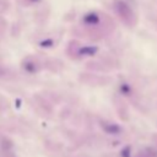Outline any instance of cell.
Listing matches in <instances>:
<instances>
[{"instance_id":"6da1fadb","label":"cell","mask_w":157,"mask_h":157,"mask_svg":"<svg viewBox=\"0 0 157 157\" xmlns=\"http://www.w3.org/2000/svg\"><path fill=\"white\" fill-rule=\"evenodd\" d=\"M85 20H86L87 22H91V23H92V22H97V21H98V17H97L94 13H90V15H87V16L85 17Z\"/></svg>"}]
</instances>
